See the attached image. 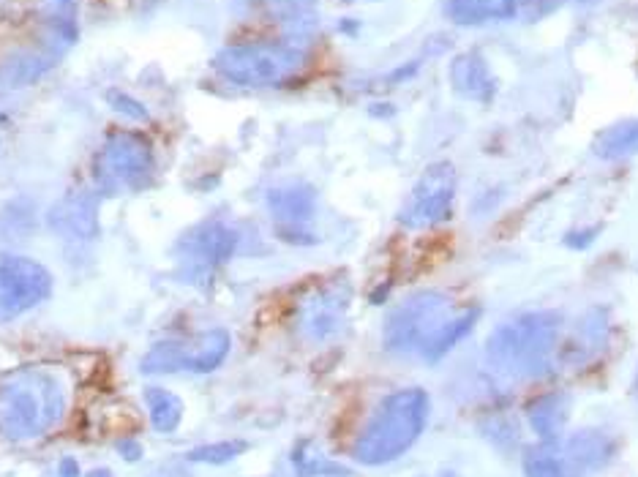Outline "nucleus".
Here are the masks:
<instances>
[{"label": "nucleus", "instance_id": "obj_3", "mask_svg": "<svg viewBox=\"0 0 638 477\" xmlns=\"http://www.w3.org/2000/svg\"><path fill=\"white\" fill-rule=\"evenodd\" d=\"M426 423L423 390H401L382 401L366 431L355 445V458L363 464H385L401 456L418 439Z\"/></svg>", "mask_w": 638, "mask_h": 477}, {"label": "nucleus", "instance_id": "obj_16", "mask_svg": "<svg viewBox=\"0 0 638 477\" xmlns=\"http://www.w3.org/2000/svg\"><path fill=\"white\" fill-rule=\"evenodd\" d=\"M230 352V333L227 330H208L194 341V363L191 374H208L219 366Z\"/></svg>", "mask_w": 638, "mask_h": 477}, {"label": "nucleus", "instance_id": "obj_11", "mask_svg": "<svg viewBox=\"0 0 638 477\" xmlns=\"http://www.w3.org/2000/svg\"><path fill=\"white\" fill-rule=\"evenodd\" d=\"M347 311V295L339 289H322L317 295L306 300V306L300 309L303 328L314 338H328L341 328Z\"/></svg>", "mask_w": 638, "mask_h": 477}, {"label": "nucleus", "instance_id": "obj_8", "mask_svg": "<svg viewBox=\"0 0 638 477\" xmlns=\"http://www.w3.org/2000/svg\"><path fill=\"white\" fill-rule=\"evenodd\" d=\"M50 270L33 259L14 257L0 262V319L20 317L50 298Z\"/></svg>", "mask_w": 638, "mask_h": 477}, {"label": "nucleus", "instance_id": "obj_19", "mask_svg": "<svg viewBox=\"0 0 638 477\" xmlns=\"http://www.w3.org/2000/svg\"><path fill=\"white\" fill-rule=\"evenodd\" d=\"M268 11L287 28L306 30L314 28V9L317 0H265Z\"/></svg>", "mask_w": 638, "mask_h": 477}, {"label": "nucleus", "instance_id": "obj_10", "mask_svg": "<svg viewBox=\"0 0 638 477\" xmlns=\"http://www.w3.org/2000/svg\"><path fill=\"white\" fill-rule=\"evenodd\" d=\"M99 205V191H71L69 197L58 199L52 205L47 224L58 238L77 240V243L96 240L99 238Z\"/></svg>", "mask_w": 638, "mask_h": 477}, {"label": "nucleus", "instance_id": "obj_1", "mask_svg": "<svg viewBox=\"0 0 638 477\" xmlns=\"http://www.w3.org/2000/svg\"><path fill=\"white\" fill-rule=\"evenodd\" d=\"M66 412V388L50 371H25L0 388V434L36 439L55 428Z\"/></svg>", "mask_w": 638, "mask_h": 477}, {"label": "nucleus", "instance_id": "obj_7", "mask_svg": "<svg viewBox=\"0 0 638 477\" xmlns=\"http://www.w3.org/2000/svg\"><path fill=\"white\" fill-rule=\"evenodd\" d=\"M453 199H456V169L450 164H434L420 175L404 202L399 213L401 224L409 229H423L448 221Z\"/></svg>", "mask_w": 638, "mask_h": 477}, {"label": "nucleus", "instance_id": "obj_18", "mask_svg": "<svg viewBox=\"0 0 638 477\" xmlns=\"http://www.w3.org/2000/svg\"><path fill=\"white\" fill-rule=\"evenodd\" d=\"M145 404L150 409V420L159 431H175L183 415V404L178 396H172L167 390L150 388L145 390Z\"/></svg>", "mask_w": 638, "mask_h": 477}, {"label": "nucleus", "instance_id": "obj_20", "mask_svg": "<svg viewBox=\"0 0 638 477\" xmlns=\"http://www.w3.org/2000/svg\"><path fill=\"white\" fill-rule=\"evenodd\" d=\"M107 101L112 104V110L118 112V115H123V118L137 120V123H148L150 120L148 107H145L142 101L134 99V96H129V93H123V90H110V93H107Z\"/></svg>", "mask_w": 638, "mask_h": 477}, {"label": "nucleus", "instance_id": "obj_4", "mask_svg": "<svg viewBox=\"0 0 638 477\" xmlns=\"http://www.w3.org/2000/svg\"><path fill=\"white\" fill-rule=\"evenodd\" d=\"M306 66V55L292 44H240L213 58V69L224 80L246 88H268L290 82Z\"/></svg>", "mask_w": 638, "mask_h": 477}, {"label": "nucleus", "instance_id": "obj_15", "mask_svg": "<svg viewBox=\"0 0 638 477\" xmlns=\"http://www.w3.org/2000/svg\"><path fill=\"white\" fill-rule=\"evenodd\" d=\"M592 150L600 159H625L638 153V120H622L617 126L600 131Z\"/></svg>", "mask_w": 638, "mask_h": 477}, {"label": "nucleus", "instance_id": "obj_5", "mask_svg": "<svg viewBox=\"0 0 638 477\" xmlns=\"http://www.w3.org/2000/svg\"><path fill=\"white\" fill-rule=\"evenodd\" d=\"M96 183L99 194L115 197L123 191H137L153 178V148L134 131H118L104 140L96 153Z\"/></svg>", "mask_w": 638, "mask_h": 477}, {"label": "nucleus", "instance_id": "obj_2", "mask_svg": "<svg viewBox=\"0 0 638 477\" xmlns=\"http://www.w3.org/2000/svg\"><path fill=\"white\" fill-rule=\"evenodd\" d=\"M469 319H475V314ZM469 319H450V300L437 292H420L404 300L385 325V341L393 352H429L439 355L456 336L467 333Z\"/></svg>", "mask_w": 638, "mask_h": 477}, {"label": "nucleus", "instance_id": "obj_22", "mask_svg": "<svg viewBox=\"0 0 638 477\" xmlns=\"http://www.w3.org/2000/svg\"><path fill=\"white\" fill-rule=\"evenodd\" d=\"M232 3H235L238 9H246V6H251V3H257V0H232Z\"/></svg>", "mask_w": 638, "mask_h": 477}, {"label": "nucleus", "instance_id": "obj_6", "mask_svg": "<svg viewBox=\"0 0 638 477\" xmlns=\"http://www.w3.org/2000/svg\"><path fill=\"white\" fill-rule=\"evenodd\" d=\"M240 243L238 229L227 221H202L191 227L175 246L180 259V276L186 281L208 279L213 270L235 254Z\"/></svg>", "mask_w": 638, "mask_h": 477}, {"label": "nucleus", "instance_id": "obj_17", "mask_svg": "<svg viewBox=\"0 0 638 477\" xmlns=\"http://www.w3.org/2000/svg\"><path fill=\"white\" fill-rule=\"evenodd\" d=\"M77 6L80 0H44V14L50 20L55 44L60 47H71V41L77 39V25H74Z\"/></svg>", "mask_w": 638, "mask_h": 477}, {"label": "nucleus", "instance_id": "obj_9", "mask_svg": "<svg viewBox=\"0 0 638 477\" xmlns=\"http://www.w3.org/2000/svg\"><path fill=\"white\" fill-rule=\"evenodd\" d=\"M268 210L284 238L292 243H309L306 227L317 213V197L306 183H284L268 191Z\"/></svg>", "mask_w": 638, "mask_h": 477}, {"label": "nucleus", "instance_id": "obj_23", "mask_svg": "<svg viewBox=\"0 0 638 477\" xmlns=\"http://www.w3.org/2000/svg\"><path fill=\"white\" fill-rule=\"evenodd\" d=\"M347 3H355V0H347Z\"/></svg>", "mask_w": 638, "mask_h": 477}, {"label": "nucleus", "instance_id": "obj_21", "mask_svg": "<svg viewBox=\"0 0 638 477\" xmlns=\"http://www.w3.org/2000/svg\"><path fill=\"white\" fill-rule=\"evenodd\" d=\"M240 450V445H219V448H202V450H194L191 458H197V461H230L235 453Z\"/></svg>", "mask_w": 638, "mask_h": 477}, {"label": "nucleus", "instance_id": "obj_13", "mask_svg": "<svg viewBox=\"0 0 638 477\" xmlns=\"http://www.w3.org/2000/svg\"><path fill=\"white\" fill-rule=\"evenodd\" d=\"M450 80H453V88L459 96L472 101H489L497 90V80L491 74L489 63L480 58V55H459L453 60V69H450Z\"/></svg>", "mask_w": 638, "mask_h": 477}, {"label": "nucleus", "instance_id": "obj_12", "mask_svg": "<svg viewBox=\"0 0 638 477\" xmlns=\"http://www.w3.org/2000/svg\"><path fill=\"white\" fill-rule=\"evenodd\" d=\"M63 50H36V52H14L11 58L0 63V88H25L41 80L47 71L55 69Z\"/></svg>", "mask_w": 638, "mask_h": 477}, {"label": "nucleus", "instance_id": "obj_14", "mask_svg": "<svg viewBox=\"0 0 638 477\" xmlns=\"http://www.w3.org/2000/svg\"><path fill=\"white\" fill-rule=\"evenodd\" d=\"M519 11V0H445L448 20L459 25H483V22L510 20Z\"/></svg>", "mask_w": 638, "mask_h": 477}]
</instances>
